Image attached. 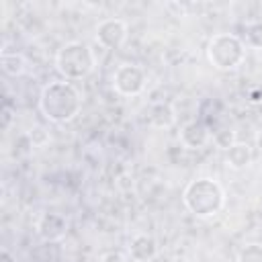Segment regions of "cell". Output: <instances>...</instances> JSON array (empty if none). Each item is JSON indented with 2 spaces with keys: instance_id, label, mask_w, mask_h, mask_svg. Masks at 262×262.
<instances>
[{
  "instance_id": "obj_1",
  "label": "cell",
  "mask_w": 262,
  "mask_h": 262,
  "mask_svg": "<svg viewBox=\"0 0 262 262\" xmlns=\"http://www.w3.org/2000/svg\"><path fill=\"white\" fill-rule=\"evenodd\" d=\"M39 111L49 123H70L82 111V94L72 82L51 80L39 92Z\"/></svg>"
},
{
  "instance_id": "obj_2",
  "label": "cell",
  "mask_w": 262,
  "mask_h": 262,
  "mask_svg": "<svg viewBox=\"0 0 262 262\" xmlns=\"http://www.w3.org/2000/svg\"><path fill=\"white\" fill-rule=\"evenodd\" d=\"M182 203L188 209V213H192L194 217L211 219L219 215L221 209L225 207V190L215 178L201 176L184 186Z\"/></svg>"
},
{
  "instance_id": "obj_3",
  "label": "cell",
  "mask_w": 262,
  "mask_h": 262,
  "mask_svg": "<svg viewBox=\"0 0 262 262\" xmlns=\"http://www.w3.org/2000/svg\"><path fill=\"white\" fill-rule=\"evenodd\" d=\"M96 68L94 51L82 41H68L55 53V70L63 80H84Z\"/></svg>"
},
{
  "instance_id": "obj_4",
  "label": "cell",
  "mask_w": 262,
  "mask_h": 262,
  "mask_svg": "<svg viewBox=\"0 0 262 262\" xmlns=\"http://www.w3.org/2000/svg\"><path fill=\"white\" fill-rule=\"evenodd\" d=\"M207 59L219 72L237 70L246 59V43L233 33H217L207 43Z\"/></svg>"
},
{
  "instance_id": "obj_5",
  "label": "cell",
  "mask_w": 262,
  "mask_h": 262,
  "mask_svg": "<svg viewBox=\"0 0 262 262\" xmlns=\"http://www.w3.org/2000/svg\"><path fill=\"white\" fill-rule=\"evenodd\" d=\"M147 84L145 70L137 63H121L113 74V88L121 96H137Z\"/></svg>"
},
{
  "instance_id": "obj_6",
  "label": "cell",
  "mask_w": 262,
  "mask_h": 262,
  "mask_svg": "<svg viewBox=\"0 0 262 262\" xmlns=\"http://www.w3.org/2000/svg\"><path fill=\"white\" fill-rule=\"evenodd\" d=\"M94 35H96V41H98L100 47H104V49H119V47L125 45L129 29H127V23L123 18L108 16V18H102L96 25Z\"/></svg>"
},
{
  "instance_id": "obj_7",
  "label": "cell",
  "mask_w": 262,
  "mask_h": 262,
  "mask_svg": "<svg viewBox=\"0 0 262 262\" xmlns=\"http://www.w3.org/2000/svg\"><path fill=\"white\" fill-rule=\"evenodd\" d=\"M37 229V235L43 239V242H61L68 233V219L59 213H43L35 225Z\"/></svg>"
},
{
  "instance_id": "obj_8",
  "label": "cell",
  "mask_w": 262,
  "mask_h": 262,
  "mask_svg": "<svg viewBox=\"0 0 262 262\" xmlns=\"http://www.w3.org/2000/svg\"><path fill=\"white\" fill-rule=\"evenodd\" d=\"M211 129L207 127V123H203V121H188L182 129H180V135H178V139H180V145L184 147V149H190V151H194V149H203L209 141H211Z\"/></svg>"
},
{
  "instance_id": "obj_9",
  "label": "cell",
  "mask_w": 262,
  "mask_h": 262,
  "mask_svg": "<svg viewBox=\"0 0 262 262\" xmlns=\"http://www.w3.org/2000/svg\"><path fill=\"white\" fill-rule=\"evenodd\" d=\"M127 256L131 262H154L158 256V242L149 233H137L129 242Z\"/></svg>"
},
{
  "instance_id": "obj_10",
  "label": "cell",
  "mask_w": 262,
  "mask_h": 262,
  "mask_svg": "<svg viewBox=\"0 0 262 262\" xmlns=\"http://www.w3.org/2000/svg\"><path fill=\"white\" fill-rule=\"evenodd\" d=\"M149 123L156 127V129H170L174 127L176 123V108L170 104V102H154L149 106Z\"/></svg>"
},
{
  "instance_id": "obj_11",
  "label": "cell",
  "mask_w": 262,
  "mask_h": 262,
  "mask_svg": "<svg viewBox=\"0 0 262 262\" xmlns=\"http://www.w3.org/2000/svg\"><path fill=\"white\" fill-rule=\"evenodd\" d=\"M225 162L231 170H246L252 164V147L246 141H237L233 147L227 149Z\"/></svg>"
},
{
  "instance_id": "obj_12",
  "label": "cell",
  "mask_w": 262,
  "mask_h": 262,
  "mask_svg": "<svg viewBox=\"0 0 262 262\" xmlns=\"http://www.w3.org/2000/svg\"><path fill=\"white\" fill-rule=\"evenodd\" d=\"M0 63H2L4 74L12 76V78L25 74V70H27V59H25V55L18 53V51H12V53H10V51H2Z\"/></svg>"
},
{
  "instance_id": "obj_13",
  "label": "cell",
  "mask_w": 262,
  "mask_h": 262,
  "mask_svg": "<svg viewBox=\"0 0 262 262\" xmlns=\"http://www.w3.org/2000/svg\"><path fill=\"white\" fill-rule=\"evenodd\" d=\"M246 37H244V43L246 47H252V49H262V20H252L246 25L244 29Z\"/></svg>"
},
{
  "instance_id": "obj_14",
  "label": "cell",
  "mask_w": 262,
  "mask_h": 262,
  "mask_svg": "<svg viewBox=\"0 0 262 262\" xmlns=\"http://www.w3.org/2000/svg\"><path fill=\"white\" fill-rule=\"evenodd\" d=\"M211 139H213L215 147H219V149H225V151L237 143V135H235V131H233V129H227V127H223V129H217V131L211 135Z\"/></svg>"
},
{
  "instance_id": "obj_15",
  "label": "cell",
  "mask_w": 262,
  "mask_h": 262,
  "mask_svg": "<svg viewBox=\"0 0 262 262\" xmlns=\"http://www.w3.org/2000/svg\"><path fill=\"white\" fill-rule=\"evenodd\" d=\"M235 262H262V244L252 242L239 248Z\"/></svg>"
},
{
  "instance_id": "obj_16",
  "label": "cell",
  "mask_w": 262,
  "mask_h": 262,
  "mask_svg": "<svg viewBox=\"0 0 262 262\" xmlns=\"http://www.w3.org/2000/svg\"><path fill=\"white\" fill-rule=\"evenodd\" d=\"M27 137H29V143L31 145H35V147H43V145H47L49 143V131H45L43 127H33L29 133H27Z\"/></svg>"
},
{
  "instance_id": "obj_17",
  "label": "cell",
  "mask_w": 262,
  "mask_h": 262,
  "mask_svg": "<svg viewBox=\"0 0 262 262\" xmlns=\"http://www.w3.org/2000/svg\"><path fill=\"white\" fill-rule=\"evenodd\" d=\"M129 256H125L123 252H117V250H111V252H104L100 262H127Z\"/></svg>"
},
{
  "instance_id": "obj_18",
  "label": "cell",
  "mask_w": 262,
  "mask_h": 262,
  "mask_svg": "<svg viewBox=\"0 0 262 262\" xmlns=\"http://www.w3.org/2000/svg\"><path fill=\"white\" fill-rule=\"evenodd\" d=\"M248 100L254 102V104L260 102V100H262V88H252V90L248 92Z\"/></svg>"
},
{
  "instance_id": "obj_19",
  "label": "cell",
  "mask_w": 262,
  "mask_h": 262,
  "mask_svg": "<svg viewBox=\"0 0 262 262\" xmlns=\"http://www.w3.org/2000/svg\"><path fill=\"white\" fill-rule=\"evenodd\" d=\"M2 125H4V129L10 125V108L8 106H4V117H2Z\"/></svg>"
},
{
  "instance_id": "obj_20",
  "label": "cell",
  "mask_w": 262,
  "mask_h": 262,
  "mask_svg": "<svg viewBox=\"0 0 262 262\" xmlns=\"http://www.w3.org/2000/svg\"><path fill=\"white\" fill-rule=\"evenodd\" d=\"M256 147H258V151L262 154V129H260L258 135H256Z\"/></svg>"
},
{
  "instance_id": "obj_21",
  "label": "cell",
  "mask_w": 262,
  "mask_h": 262,
  "mask_svg": "<svg viewBox=\"0 0 262 262\" xmlns=\"http://www.w3.org/2000/svg\"><path fill=\"white\" fill-rule=\"evenodd\" d=\"M2 262H12V256L8 250H2Z\"/></svg>"
}]
</instances>
